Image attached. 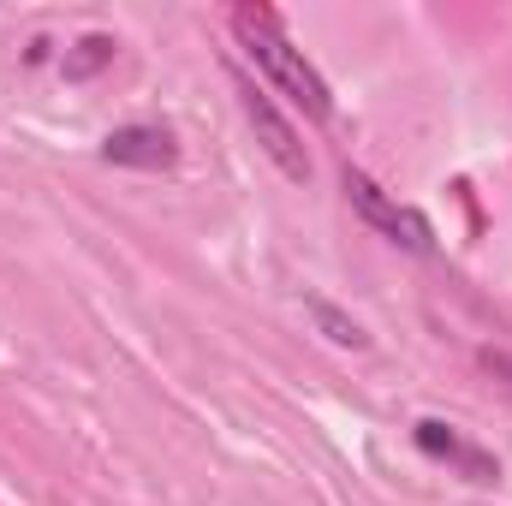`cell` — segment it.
Here are the masks:
<instances>
[{
	"label": "cell",
	"mask_w": 512,
	"mask_h": 506,
	"mask_svg": "<svg viewBox=\"0 0 512 506\" xmlns=\"http://www.w3.org/2000/svg\"><path fill=\"white\" fill-rule=\"evenodd\" d=\"M233 36H239V48H245V60H251L256 72L304 114V120H334V90H328V78L304 60V48L286 36V24L268 12V6H239L233 12Z\"/></svg>",
	"instance_id": "obj_1"
},
{
	"label": "cell",
	"mask_w": 512,
	"mask_h": 506,
	"mask_svg": "<svg viewBox=\"0 0 512 506\" xmlns=\"http://www.w3.org/2000/svg\"><path fill=\"white\" fill-rule=\"evenodd\" d=\"M346 203L364 215V227H376V233L393 239L399 251L435 256V227H429V215H423V209H411V203H399V197H387L370 173L346 167Z\"/></svg>",
	"instance_id": "obj_2"
},
{
	"label": "cell",
	"mask_w": 512,
	"mask_h": 506,
	"mask_svg": "<svg viewBox=\"0 0 512 506\" xmlns=\"http://www.w3.org/2000/svg\"><path fill=\"white\" fill-rule=\"evenodd\" d=\"M239 108H245V120H251L256 143L268 149V161H274L292 185H304V179H310V155H304V143H298L292 120L274 108V96H268V90H256L251 78H239Z\"/></svg>",
	"instance_id": "obj_3"
},
{
	"label": "cell",
	"mask_w": 512,
	"mask_h": 506,
	"mask_svg": "<svg viewBox=\"0 0 512 506\" xmlns=\"http://www.w3.org/2000/svg\"><path fill=\"white\" fill-rule=\"evenodd\" d=\"M411 441H417V453L423 459H435V465H447V471H459L465 483H501V459L489 453V447H477V441H465L453 423H441V417H417V429H411Z\"/></svg>",
	"instance_id": "obj_4"
},
{
	"label": "cell",
	"mask_w": 512,
	"mask_h": 506,
	"mask_svg": "<svg viewBox=\"0 0 512 506\" xmlns=\"http://www.w3.org/2000/svg\"><path fill=\"white\" fill-rule=\"evenodd\" d=\"M102 161L114 167H143V173H167L179 161V143L167 126H120L102 137Z\"/></svg>",
	"instance_id": "obj_5"
},
{
	"label": "cell",
	"mask_w": 512,
	"mask_h": 506,
	"mask_svg": "<svg viewBox=\"0 0 512 506\" xmlns=\"http://www.w3.org/2000/svg\"><path fill=\"white\" fill-rule=\"evenodd\" d=\"M114 48H120L114 36L90 30V36H78V42L66 48V60H60V66H66V78H90V72H102V66L114 60Z\"/></svg>",
	"instance_id": "obj_6"
},
{
	"label": "cell",
	"mask_w": 512,
	"mask_h": 506,
	"mask_svg": "<svg viewBox=\"0 0 512 506\" xmlns=\"http://www.w3.org/2000/svg\"><path fill=\"white\" fill-rule=\"evenodd\" d=\"M310 316H316V328H322L334 346H352V352H364V346H370V334H364L352 316H340L334 304H310Z\"/></svg>",
	"instance_id": "obj_7"
},
{
	"label": "cell",
	"mask_w": 512,
	"mask_h": 506,
	"mask_svg": "<svg viewBox=\"0 0 512 506\" xmlns=\"http://www.w3.org/2000/svg\"><path fill=\"white\" fill-rule=\"evenodd\" d=\"M483 370H489V376H507V381H512V352H483Z\"/></svg>",
	"instance_id": "obj_8"
}]
</instances>
